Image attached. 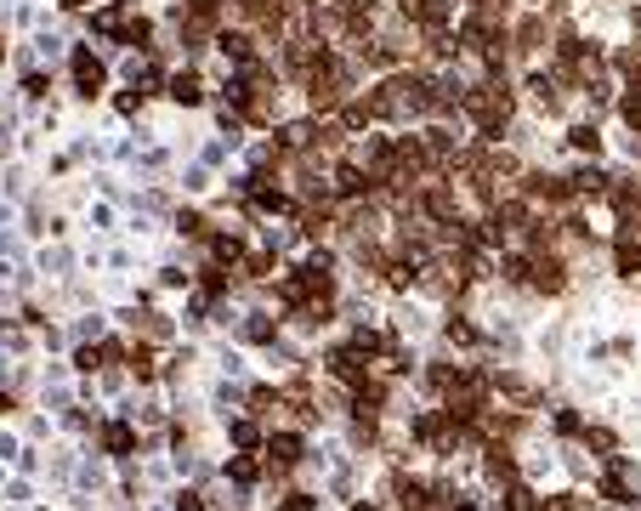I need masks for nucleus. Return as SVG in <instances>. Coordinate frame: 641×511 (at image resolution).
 <instances>
[{"instance_id":"obj_12","label":"nucleus","mask_w":641,"mask_h":511,"mask_svg":"<svg viewBox=\"0 0 641 511\" xmlns=\"http://www.w3.org/2000/svg\"><path fill=\"white\" fill-rule=\"evenodd\" d=\"M210 256H216V262H239L244 245L233 239V233H210Z\"/></svg>"},{"instance_id":"obj_24","label":"nucleus","mask_w":641,"mask_h":511,"mask_svg":"<svg viewBox=\"0 0 641 511\" xmlns=\"http://www.w3.org/2000/svg\"><path fill=\"white\" fill-rule=\"evenodd\" d=\"M57 6H63V12H80V6H86V0H57Z\"/></svg>"},{"instance_id":"obj_20","label":"nucleus","mask_w":641,"mask_h":511,"mask_svg":"<svg viewBox=\"0 0 641 511\" xmlns=\"http://www.w3.org/2000/svg\"><path fill=\"white\" fill-rule=\"evenodd\" d=\"M556 432H568V438H579L585 426H579V415H573V409H562V415H556Z\"/></svg>"},{"instance_id":"obj_23","label":"nucleus","mask_w":641,"mask_h":511,"mask_svg":"<svg viewBox=\"0 0 641 511\" xmlns=\"http://www.w3.org/2000/svg\"><path fill=\"white\" fill-rule=\"evenodd\" d=\"M176 511H205V506H199V494H182V500H176Z\"/></svg>"},{"instance_id":"obj_8","label":"nucleus","mask_w":641,"mask_h":511,"mask_svg":"<svg viewBox=\"0 0 641 511\" xmlns=\"http://www.w3.org/2000/svg\"><path fill=\"white\" fill-rule=\"evenodd\" d=\"M568 182H573V194H607V171H596V165H579Z\"/></svg>"},{"instance_id":"obj_1","label":"nucleus","mask_w":641,"mask_h":511,"mask_svg":"<svg viewBox=\"0 0 641 511\" xmlns=\"http://www.w3.org/2000/svg\"><path fill=\"white\" fill-rule=\"evenodd\" d=\"M74 91H80V97H97V91L108 86V69H103V57L91 52V46H80V52H74Z\"/></svg>"},{"instance_id":"obj_2","label":"nucleus","mask_w":641,"mask_h":511,"mask_svg":"<svg viewBox=\"0 0 641 511\" xmlns=\"http://www.w3.org/2000/svg\"><path fill=\"white\" fill-rule=\"evenodd\" d=\"M330 375H335V381H347V387H364V381H369V353H364V347H352V341H347V347H335V353H330Z\"/></svg>"},{"instance_id":"obj_7","label":"nucleus","mask_w":641,"mask_h":511,"mask_svg":"<svg viewBox=\"0 0 641 511\" xmlns=\"http://www.w3.org/2000/svg\"><path fill=\"white\" fill-rule=\"evenodd\" d=\"M483 466H488V477H505V483L517 477V460H511V449H505L500 438L488 443V460H483Z\"/></svg>"},{"instance_id":"obj_3","label":"nucleus","mask_w":641,"mask_h":511,"mask_svg":"<svg viewBox=\"0 0 641 511\" xmlns=\"http://www.w3.org/2000/svg\"><path fill=\"white\" fill-rule=\"evenodd\" d=\"M392 500L403 511H426L432 506V483H420V477H392Z\"/></svg>"},{"instance_id":"obj_15","label":"nucleus","mask_w":641,"mask_h":511,"mask_svg":"<svg viewBox=\"0 0 641 511\" xmlns=\"http://www.w3.org/2000/svg\"><path fill=\"white\" fill-rule=\"evenodd\" d=\"M125 358H131V370H137L142 381L154 375V353H148V347H131V353H125Z\"/></svg>"},{"instance_id":"obj_13","label":"nucleus","mask_w":641,"mask_h":511,"mask_svg":"<svg viewBox=\"0 0 641 511\" xmlns=\"http://www.w3.org/2000/svg\"><path fill=\"white\" fill-rule=\"evenodd\" d=\"M568 142L579 148V154H602V137H596V125H573Z\"/></svg>"},{"instance_id":"obj_5","label":"nucleus","mask_w":641,"mask_h":511,"mask_svg":"<svg viewBox=\"0 0 641 511\" xmlns=\"http://www.w3.org/2000/svg\"><path fill=\"white\" fill-rule=\"evenodd\" d=\"M443 335H449V347H477V341H483V330H477L471 318H460V313H449V324H443Z\"/></svg>"},{"instance_id":"obj_18","label":"nucleus","mask_w":641,"mask_h":511,"mask_svg":"<svg viewBox=\"0 0 641 511\" xmlns=\"http://www.w3.org/2000/svg\"><path fill=\"white\" fill-rule=\"evenodd\" d=\"M244 335H250V341H273V324H267V318H250V324H244Z\"/></svg>"},{"instance_id":"obj_22","label":"nucleus","mask_w":641,"mask_h":511,"mask_svg":"<svg viewBox=\"0 0 641 511\" xmlns=\"http://www.w3.org/2000/svg\"><path fill=\"white\" fill-rule=\"evenodd\" d=\"M573 506H579V494H556L551 506H539V511H573Z\"/></svg>"},{"instance_id":"obj_4","label":"nucleus","mask_w":641,"mask_h":511,"mask_svg":"<svg viewBox=\"0 0 641 511\" xmlns=\"http://www.w3.org/2000/svg\"><path fill=\"white\" fill-rule=\"evenodd\" d=\"M267 466H273V472H290V466H301V438H295V432H278V438H267Z\"/></svg>"},{"instance_id":"obj_14","label":"nucleus","mask_w":641,"mask_h":511,"mask_svg":"<svg viewBox=\"0 0 641 511\" xmlns=\"http://www.w3.org/2000/svg\"><path fill=\"white\" fill-rule=\"evenodd\" d=\"M176 228L188 233V239H210V228H205V216H199V211H182V216H176Z\"/></svg>"},{"instance_id":"obj_26","label":"nucleus","mask_w":641,"mask_h":511,"mask_svg":"<svg viewBox=\"0 0 641 511\" xmlns=\"http://www.w3.org/2000/svg\"><path fill=\"white\" fill-rule=\"evenodd\" d=\"M358 511H369V506H358Z\"/></svg>"},{"instance_id":"obj_6","label":"nucleus","mask_w":641,"mask_h":511,"mask_svg":"<svg viewBox=\"0 0 641 511\" xmlns=\"http://www.w3.org/2000/svg\"><path fill=\"white\" fill-rule=\"evenodd\" d=\"M613 267H619L624 279H641V245L636 239H619V245H613Z\"/></svg>"},{"instance_id":"obj_16","label":"nucleus","mask_w":641,"mask_h":511,"mask_svg":"<svg viewBox=\"0 0 641 511\" xmlns=\"http://www.w3.org/2000/svg\"><path fill=\"white\" fill-rule=\"evenodd\" d=\"M52 91V74H23V97H46Z\"/></svg>"},{"instance_id":"obj_10","label":"nucleus","mask_w":641,"mask_h":511,"mask_svg":"<svg viewBox=\"0 0 641 511\" xmlns=\"http://www.w3.org/2000/svg\"><path fill=\"white\" fill-rule=\"evenodd\" d=\"M505 511H539V494L511 477V489H505Z\"/></svg>"},{"instance_id":"obj_9","label":"nucleus","mask_w":641,"mask_h":511,"mask_svg":"<svg viewBox=\"0 0 641 511\" xmlns=\"http://www.w3.org/2000/svg\"><path fill=\"white\" fill-rule=\"evenodd\" d=\"M103 449H108V455H131V449H137V438H131V426H120V421H114V426H103Z\"/></svg>"},{"instance_id":"obj_19","label":"nucleus","mask_w":641,"mask_h":511,"mask_svg":"<svg viewBox=\"0 0 641 511\" xmlns=\"http://www.w3.org/2000/svg\"><path fill=\"white\" fill-rule=\"evenodd\" d=\"M227 472L239 477V483H256V477H261V472H256V460H244V455L233 460V466H227Z\"/></svg>"},{"instance_id":"obj_11","label":"nucleus","mask_w":641,"mask_h":511,"mask_svg":"<svg viewBox=\"0 0 641 511\" xmlns=\"http://www.w3.org/2000/svg\"><path fill=\"white\" fill-rule=\"evenodd\" d=\"M171 103H182V108L199 103V74H176V80H171Z\"/></svg>"},{"instance_id":"obj_25","label":"nucleus","mask_w":641,"mask_h":511,"mask_svg":"<svg viewBox=\"0 0 641 511\" xmlns=\"http://www.w3.org/2000/svg\"><path fill=\"white\" fill-rule=\"evenodd\" d=\"M454 511H477V506H471V500H454Z\"/></svg>"},{"instance_id":"obj_21","label":"nucleus","mask_w":641,"mask_h":511,"mask_svg":"<svg viewBox=\"0 0 641 511\" xmlns=\"http://www.w3.org/2000/svg\"><path fill=\"white\" fill-rule=\"evenodd\" d=\"M205 290H210V296H222V290H227V273H222V267H210V273H205Z\"/></svg>"},{"instance_id":"obj_17","label":"nucleus","mask_w":641,"mask_h":511,"mask_svg":"<svg viewBox=\"0 0 641 511\" xmlns=\"http://www.w3.org/2000/svg\"><path fill=\"white\" fill-rule=\"evenodd\" d=\"M619 114H624V125H636V131H641V91H630V97H624Z\"/></svg>"}]
</instances>
